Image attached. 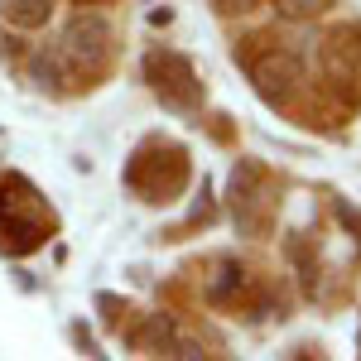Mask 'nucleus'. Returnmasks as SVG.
Masks as SVG:
<instances>
[{
    "label": "nucleus",
    "mask_w": 361,
    "mask_h": 361,
    "mask_svg": "<svg viewBox=\"0 0 361 361\" xmlns=\"http://www.w3.org/2000/svg\"><path fill=\"white\" fill-rule=\"evenodd\" d=\"M260 183H265V169L260 164H241L231 173V193H236V222L246 226V231H260L265 226V193H260Z\"/></svg>",
    "instance_id": "7"
},
{
    "label": "nucleus",
    "mask_w": 361,
    "mask_h": 361,
    "mask_svg": "<svg viewBox=\"0 0 361 361\" xmlns=\"http://www.w3.org/2000/svg\"><path fill=\"white\" fill-rule=\"evenodd\" d=\"M250 82H255V92L270 102V106H289L294 102V92L304 87V63L294 54H265L255 68H250Z\"/></svg>",
    "instance_id": "4"
},
{
    "label": "nucleus",
    "mask_w": 361,
    "mask_h": 361,
    "mask_svg": "<svg viewBox=\"0 0 361 361\" xmlns=\"http://www.w3.org/2000/svg\"><path fill=\"white\" fill-rule=\"evenodd\" d=\"M29 82L39 87V92H54V97H63V92H73V82H78V68L63 58V49H39V54L29 58Z\"/></svg>",
    "instance_id": "8"
},
{
    "label": "nucleus",
    "mask_w": 361,
    "mask_h": 361,
    "mask_svg": "<svg viewBox=\"0 0 361 361\" xmlns=\"http://www.w3.org/2000/svg\"><path fill=\"white\" fill-rule=\"evenodd\" d=\"M73 342L82 347L87 357H102V352H97V342H92V333H87V328H73Z\"/></svg>",
    "instance_id": "14"
},
{
    "label": "nucleus",
    "mask_w": 361,
    "mask_h": 361,
    "mask_svg": "<svg viewBox=\"0 0 361 361\" xmlns=\"http://www.w3.org/2000/svg\"><path fill=\"white\" fill-rule=\"evenodd\" d=\"M323 68H328V78L337 87H357L361 92V25H342L328 39V49H323Z\"/></svg>",
    "instance_id": "6"
},
{
    "label": "nucleus",
    "mask_w": 361,
    "mask_h": 361,
    "mask_svg": "<svg viewBox=\"0 0 361 361\" xmlns=\"http://www.w3.org/2000/svg\"><path fill=\"white\" fill-rule=\"evenodd\" d=\"M241 279H246V270H236V265H222V270H217V279L207 284V299H212V304H222V299L231 294V289H236V284H241Z\"/></svg>",
    "instance_id": "11"
},
{
    "label": "nucleus",
    "mask_w": 361,
    "mask_h": 361,
    "mask_svg": "<svg viewBox=\"0 0 361 361\" xmlns=\"http://www.w3.org/2000/svg\"><path fill=\"white\" fill-rule=\"evenodd\" d=\"M323 5H328V0H279V15H284V20H313Z\"/></svg>",
    "instance_id": "12"
},
{
    "label": "nucleus",
    "mask_w": 361,
    "mask_h": 361,
    "mask_svg": "<svg viewBox=\"0 0 361 361\" xmlns=\"http://www.w3.org/2000/svg\"><path fill=\"white\" fill-rule=\"evenodd\" d=\"M97 308H102V318H106V323H121V299H116V294H97Z\"/></svg>",
    "instance_id": "13"
},
{
    "label": "nucleus",
    "mask_w": 361,
    "mask_h": 361,
    "mask_svg": "<svg viewBox=\"0 0 361 361\" xmlns=\"http://www.w3.org/2000/svg\"><path fill=\"white\" fill-rule=\"evenodd\" d=\"M0 15L15 29H39V25H49L54 0H0Z\"/></svg>",
    "instance_id": "9"
},
{
    "label": "nucleus",
    "mask_w": 361,
    "mask_h": 361,
    "mask_svg": "<svg viewBox=\"0 0 361 361\" xmlns=\"http://www.w3.org/2000/svg\"><path fill=\"white\" fill-rule=\"evenodd\" d=\"M145 73H149L154 92L164 97V106H173V111H193L197 102H202V82H197L193 63H188L183 54L154 49V54L145 58Z\"/></svg>",
    "instance_id": "2"
},
{
    "label": "nucleus",
    "mask_w": 361,
    "mask_h": 361,
    "mask_svg": "<svg viewBox=\"0 0 361 361\" xmlns=\"http://www.w3.org/2000/svg\"><path fill=\"white\" fill-rule=\"evenodd\" d=\"M130 342H135L140 352H169V347H173V323L159 313V318H149V323H145Z\"/></svg>",
    "instance_id": "10"
},
{
    "label": "nucleus",
    "mask_w": 361,
    "mask_h": 361,
    "mask_svg": "<svg viewBox=\"0 0 361 361\" xmlns=\"http://www.w3.org/2000/svg\"><path fill=\"white\" fill-rule=\"evenodd\" d=\"M217 5H222L226 15H246V10H255L260 0H217Z\"/></svg>",
    "instance_id": "15"
},
{
    "label": "nucleus",
    "mask_w": 361,
    "mask_h": 361,
    "mask_svg": "<svg viewBox=\"0 0 361 361\" xmlns=\"http://www.w3.org/2000/svg\"><path fill=\"white\" fill-rule=\"evenodd\" d=\"M58 49L78 68V78H82V73H102L106 58H111V25H106V15H97V10L73 15V25L63 29Z\"/></svg>",
    "instance_id": "1"
},
{
    "label": "nucleus",
    "mask_w": 361,
    "mask_h": 361,
    "mask_svg": "<svg viewBox=\"0 0 361 361\" xmlns=\"http://www.w3.org/2000/svg\"><path fill=\"white\" fill-rule=\"evenodd\" d=\"M44 236H49V222L34 212H20V202H10V188L0 183V250H10V255H29V250L44 246Z\"/></svg>",
    "instance_id": "5"
},
{
    "label": "nucleus",
    "mask_w": 361,
    "mask_h": 361,
    "mask_svg": "<svg viewBox=\"0 0 361 361\" xmlns=\"http://www.w3.org/2000/svg\"><path fill=\"white\" fill-rule=\"evenodd\" d=\"M126 183H130L145 202H164V197H173L183 183H188V159H183V149H178V154L169 159V169H164V154L149 159V154L140 149L135 164L126 169Z\"/></svg>",
    "instance_id": "3"
}]
</instances>
